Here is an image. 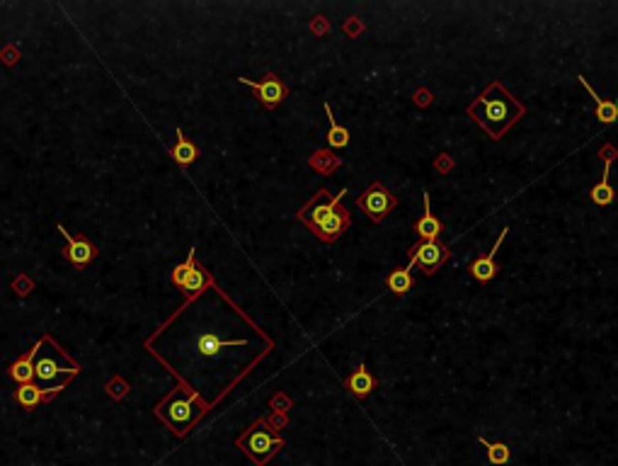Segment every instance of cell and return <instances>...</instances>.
<instances>
[{
	"label": "cell",
	"instance_id": "cell-12",
	"mask_svg": "<svg viewBox=\"0 0 618 466\" xmlns=\"http://www.w3.org/2000/svg\"><path fill=\"white\" fill-rule=\"evenodd\" d=\"M509 233V228L504 226L502 228V233L497 235V240H494V245H492V250L487 253L485 258H478V260H475L473 265H470V275L475 277V280L478 282H482V285H485V282H490L494 275H497V263H494V253L499 250V245H502V240H504V235Z\"/></svg>",
	"mask_w": 618,
	"mask_h": 466
},
{
	"label": "cell",
	"instance_id": "cell-18",
	"mask_svg": "<svg viewBox=\"0 0 618 466\" xmlns=\"http://www.w3.org/2000/svg\"><path fill=\"white\" fill-rule=\"evenodd\" d=\"M412 268H415V265L408 263L405 268H398V270H393V272L388 275L386 285H388V289H391L393 294H396V297H405V294L412 289V285H415V280H412Z\"/></svg>",
	"mask_w": 618,
	"mask_h": 466
},
{
	"label": "cell",
	"instance_id": "cell-9",
	"mask_svg": "<svg viewBox=\"0 0 618 466\" xmlns=\"http://www.w3.org/2000/svg\"><path fill=\"white\" fill-rule=\"evenodd\" d=\"M238 80L243 83V85L252 88V90H255V95H257V100H260V102L267 110H274L276 105H279L281 100L288 95V88L279 78H276L272 70H269V73L264 75L262 80H250V78H238Z\"/></svg>",
	"mask_w": 618,
	"mask_h": 466
},
{
	"label": "cell",
	"instance_id": "cell-14",
	"mask_svg": "<svg viewBox=\"0 0 618 466\" xmlns=\"http://www.w3.org/2000/svg\"><path fill=\"white\" fill-rule=\"evenodd\" d=\"M422 199H425V214H422V219L415 223V233L420 235L422 240H437L439 233L444 231V226H441V221L432 214V209H429V194L427 192Z\"/></svg>",
	"mask_w": 618,
	"mask_h": 466
},
{
	"label": "cell",
	"instance_id": "cell-22",
	"mask_svg": "<svg viewBox=\"0 0 618 466\" xmlns=\"http://www.w3.org/2000/svg\"><path fill=\"white\" fill-rule=\"evenodd\" d=\"M478 442L487 450V462H490V464L502 466V464H507L511 459V452H509V447L504 445V442H490L485 438H480Z\"/></svg>",
	"mask_w": 618,
	"mask_h": 466
},
{
	"label": "cell",
	"instance_id": "cell-21",
	"mask_svg": "<svg viewBox=\"0 0 618 466\" xmlns=\"http://www.w3.org/2000/svg\"><path fill=\"white\" fill-rule=\"evenodd\" d=\"M325 117L330 122V134H327V141L332 149H345L347 144H349V132L342 127V124H337V120L332 117V110H330V105H325Z\"/></svg>",
	"mask_w": 618,
	"mask_h": 466
},
{
	"label": "cell",
	"instance_id": "cell-20",
	"mask_svg": "<svg viewBox=\"0 0 618 466\" xmlns=\"http://www.w3.org/2000/svg\"><path fill=\"white\" fill-rule=\"evenodd\" d=\"M228 345H243V340H235V343H223L219 335H214V333H204V335H199V338H197V352L202 357H206V359L219 357L223 347H228Z\"/></svg>",
	"mask_w": 618,
	"mask_h": 466
},
{
	"label": "cell",
	"instance_id": "cell-8",
	"mask_svg": "<svg viewBox=\"0 0 618 466\" xmlns=\"http://www.w3.org/2000/svg\"><path fill=\"white\" fill-rule=\"evenodd\" d=\"M410 253H412L410 263L420 265L425 275H434L441 265L449 260V248L439 243V240H422V243H417Z\"/></svg>",
	"mask_w": 618,
	"mask_h": 466
},
{
	"label": "cell",
	"instance_id": "cell-10",
	"mask_svg": "<svg viewBox=\"0 0 618 466\" xmlns=\"http://www.w3.org/2000/svg\"><path fill=\"white\" fill-rule=\"evenodd\" d=\"M599 156L604 158V175H602V180L592 187L590 194H592V202L597 206H606V204L614 202V187H611V163L618 158V151H616V146L606 144V146H602Z\"/></svg>",
	"mask_w": 618,
	"mask_h": 466
},
{
	"label": "cell",
	"instance_id": "cell-6",
	"mask_svg": "<svg viewBox=\"0 0 618 466\" xmlns=\"http://www.w3.org/2000/svg\"><path fill=\"white\" fill-rule=\"evenodd\" d=\"M357 206L369 216L371 221L381 223L388 219L393 209L398 206V197L393 194L384 182H371V185L359 194Z\"/></svg>",
	"mask_w": 618,
	"mask_h": 466
},
{
	"label": "cell",
	"instance_id": "cell-2",
	"mask_svg": "<svg viewBox=\"0 0 618 466\" xmlns=\"http://www.w3.org/2000/svg\"><path fill=\"white\" fill-rule=\"evenodd\" d=\"M347 190L340 194H330L327 190H318L303 209H298L296 219L310 228V233L322 243H335L352 223L349 211L342 206V197Z\"/></svg>",
	"mask_w": 618,
	"mask_h": 466
},
{
	"label": "cell",
	"instance_id": "cell-7",
	"mask_svg": "<svg viewBox=\"0 0 618 466\" xmlns=\"http://www.w3.org/2000/svg\"><path fill=\"white\" fill-rule=\"evenodd\" d=\"M170 282H173L178 289H182V292H185L190 299L199 297L206 287L214 285V280L209 277V272H206L202 265L197 263V258H194V248L190 250V255H187V260L173 270Z\"/></svg>",
	"mask_w": 618,
	"mask_h": 466
},
{
	"label": "cell",
	"instance_id": "cell-11",
	"mask_svg": "<svg viewBox=\"0 0 618 466\" xmlns=\"http://www.w3.org/2000/svg\"><path fill=\"white\" fill-rule=\"evenodd\" d=\"M58 233H63V238H66V243H68L66 258L70 260L73 268H85V265H90V260L95 258L97 250L85 235H78V238H75V235H70L63 226H58Z\"/></svg>",
	"mask_w": 618,
	"mask_h": 466
},
{
	"label": "cell",
	"instance_id": "cell-4",
	"mask_svg": "<svg viewBox=\"0 0 618 466\" xmlns=\"http://www.w3.org/2000/svg\"><path fill=\"white\" fill-rule=\"evenodd\" d=\"M206 411H209V403H204V401L199 398V393L187 388L185 384L173 388V391L156 406V415L161 418L178 438H185V435L197 425L199 418H202Z\"/></svg>",
	"mask_w": 618,
	"mask_h": 466
},
{
	"label": "cell",
	"instance_id": "cell-1",
	"mask_svg": "<svg viewBox=\"0 0 618 466\" xmlns=\"http://www.w3.org/2000/svg\"><path fill=\"white\" fill-rule=\"evenodd\" d=\"M468 117L473 120L490 139L499 141L507 129L526 115L524 102H519L499 80L487 83V88L468 105Z\"/></svg>",
	"mask_w": 618,
	"mask_h": 466
},
{
	"label": "cell",
	"instance_id": "cell-5",
	"mask_svg": "<svg viewBox=\"0 0 618 466\" xmlns=\"http://www.w3.org/2000/svg\"><path fill=\"white\" fill-rule=\"evenodd\" d=\"M235 445H238L240 452L250 457V462L255 466H267L286 442L281 435L274 433V428H269V423L264 420V418H260V420L252 423V425L235 440Z\"/></svg>",
	"mask_w": 618,
	"mask_h": 466
},
{
	"label": "cell",
	"instance_id": "cell-23",
	"mask_svg": "<svg viewBox=\"0 0 618 466\" xmlns=\"http://www.w3.org/2000/svg\"><path fill=\"white\" fill-rule=\"evenodd\" d=\"M107 391H109V396H114V398H124L126 396V384H124L121 379H116V381H112V384L107 386Z\"/></svg>",
	"mask_w": 618,
	"mask_h": 466
},
{
	"label": "cell",
	"instance_id": "cell-3",
	"mask_svg": "<svg viewBox=\"0 0 618 466\" xmlns=\"http://www.w3.org/2000/svg\"><path fill=\"white\" fill-rule=\"evenodd\" d=\"M78 374H80V364L73 362V359L63 352V347H58L54 343L51 335H44L37 343V357H34V379L39 381V386L44 388L46 393L56 396V393H61L63 388L68 386V381Z\"/></svg>",
	"mask_w": 618,
	"mask_h": 466
},
{
	"label": "cell",
	"instance_id": "cell-13",
	"mask_svg": "<svg viewBox=\"0 0 618 466\" xmlns=\"http://www.w3.org/2000/svg\"><path fill=\"white\" fill-rule=\"evenodd\" d=\"M345 386L352 391V396H357L359 401H362V398H367L371 391H374L376 379H374V376H371V371H369L367 367H364V364H359L354 374L347 376Z\"/></svg>",
	"mask_w": 618,
	"mask_h": 466
},
{
	"label": "cell",
	"instance_id": "cell-16",
	"mask_svg": "<svg viewBox=\"0 0 618 466\" xmlns=\"http://www.w3.org/2000/svg\"><path fill=\"white\" fill-rule=\"evenodd\" d=\"M580 83L587 88V92H590V97H592L594 107H597V120H599V122H604V124H614V122L618 120V105H616V102H611V100H602V97H599L597 92L592 90V85H590V83H587L585 75H580Z\"/></svg>",
	"mask_w": 618,
	"mask_h": 466
},
{
	"label": "cell",
	"instance_id": "cell-19",
	"mask_svg": "<svg viewBox=\"0 0 618 466\" xmlns=\"http://www.w3.org/2000/svg\"><path fill=\"white\" fill-rule=\"evenodd\" d=\"M175 137H178V141H175V146L170 149V156H173V161L180 163V165H190V163L197 161V158H199V149H197V146H194L192 141L180 132V129L175 132Z\"/></svg>",
	"mask_w": 618,
	"mask_h": 466
},
{
	"label": "cell",
	"instance_id": "cell-15",
	"mask_svg": "<svg viewBox=\"0 0 618 466\" xmlns=\"http://www.w3.org/2000/svg\"><path fill=\"white\" fill-rule=\"evenodd\" d=\"M34 357H37V345H34L27 355H22L20 359H15V362L10 364V376H13L20 386L22 384H32V379H34Z\"/></svg>",
	"mask_w": 618,
	"mask_h": 466
},
{
	"label": "cell",
	"instance_id": "cell-17",
	"mask_svg": "<svg viewBox=\"0 0 618 466\" xmlns=\"http://www.w3.org/2000/svg\"><path fill=\"white\" fill-rule=\"evenodd\" d=\"M51 398H54V396H51V393H46L44 388H39V386H34V384H22V386L15 391V401H17V403H20L25 411L37 408L39 403H44V401H51Z\"/></svg>",
	"mask_w": 618,
	"mask_h": 466
}]
</instances>
